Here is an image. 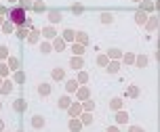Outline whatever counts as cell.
Listing matches in <instances>:
<instances>
[{"label":"cell","mask_w":160,"mask_h":132,"mask_svg":"<svg viewBox=\"0 0 160 132\" xmlns=\"http://www.w3.org/2000/svg\"><path fill=\"white\" fill-rule=\"evenodd\" d=\"M8 21L13 23V25H25V21H28V17H25V11L21 8V6H13L11 8V13H8Z\"/></svg>","instance_id":"1"},{"label":"cell","mask_w":160,"mask_h":132,"mask_svg":"<svg viewBox=\"0 0 160 132\" xmlns=\"http://www.w3.org/2000/svg\"><path fill=\"white\" fill-rule=\"evenodd\" d=\"M51 76H53V80H57V82H61V80L65 78V69H63V67H55Z\"/></svg>","instance_id":"2"},{"label":"cell","mask_w":160,"mask_h":132,"mask_svg":"<svg viewBox=\"0 0 160 132\" xmlns=\"http://www.w3.org/2000/svg\"><path fill=\"white\" fill-rule=\"evenodd\" d=\"M70 65H72V67H74V69H82V65H84V61H82V57H74V59H72V61H70Z\"/></svg>","instance_id":"3"},{"label":"cell","mask_w":160,"mask_h":132,"mask_svg":"<svg viewBox=\"0 0 160 132\" xmlns=\"http://www.w3.org/2000/svg\"><path fill=\"white\" fill-rule=\"evenodd\" d=\"M32 126H34V128H42V126H44V118H42V115H34V118H32Z\"/></svg>","instance_id":"4"},{"label":"cell","mask_w":160,"mask_h":132,"mask_svg":"<svg viewBox=\"0 0 160 132\" xmlns=\"http://www.w3.org/2000/svg\"><path fill=\"white\" fill-rule=\"evenodd\" d=\"M38 94L40 96H48V94H51V86H48V84H40L38 86Z\"/></svg>","instance_id":"5"},{"label":"cell","mask_w":160,"mask_h":132,"mask_svg":"<svg viewBox=\"0 0 160 132\" xmlns=\"http://www.w3.org/2000/svg\"><path fill=\"white\" fill-rule=\"evenodd\" d=\"M105 69H108V74H116V71L120 69V63L112 61V63H108V65H105Z\"/></svg>","instance_id":"6"},{"label":"cell","mask_w":160,"mask_h":132,"mask_svg":"<svg viewBox=\"0 0 160 132\" xmlns=\"http://www.w3.org/2000/svg\"><path fill=\"white\" fill-rule=\"evenodd\" d=\"M68 109H70V115H74V118L82 113V105H72V107H68Z\"/></svg>","instance_id":"7"},{"label":"cell","mask_w":160,"mask_h":132,"mask_svg":"<svg viewBox=\"0 0 160 132\" xmlns=\"http://www.w3.org/2000/svg\"><path fill=\"white\" fill-rule=\"evenodd\" d=\"M55 34H57L55 27H44V30H42V36H44V38H55Z\"/></svg>","instance_id":"8"},{"label":"cell","mask_w":160,"mask_h":132,"mask_svg":"<svg viewBox=\"0 0 160 132\" xmlns=\"http://www.w3.org/2000/svg\"><path fill=\"white\" fill-rule=\"evenodd\" d=\"M76 40H78V44H82V46H84V44L88 42V36H86L84 32H78V34H76Z\"/></svg>","instance_id":"9"},{"label":"cell","mask_w":160,"mask_h":132,"mask_svg":"<svg viewBox=\"0 0 160 132\" xmlns=\"http://www.w3.org/2000/svg\"><path fill=\"white\" fill-rule=\"evenodd\" d=\"M57 105H59V107H61V109H68V107H70V96H61V99H59V103H57Z\"/></svg>","instance_id":"10"},{"label":"cell","mask_w":160,"mask_h":132,"mask_svg":"<svg viewBox=\"0 0 160 132\" xmlns=\"http://www.w3.org/2000/svg\"><path fill=\"white\" fill-rule=\"evenodd\" d=\"M80 128H82V122H80V120H72V122H70V130L78 132Z\"/></svg>","instance_id":"11"},{"label":"cell","mask_w":160,"mask_h":132,"mask_svg":"<svg viewBox=\"0 0 160 132\" xmlns=\"http://www.w3.org/2000/svg\"><path fill=\"white\" fill-rule=\"evenodd\" d=\"M53 46H55V50H63V48H65V40H63V38H57Z\"/></svg>","instance_id":"12"},{"label":"cell","mask_w":160,"mask_h":132,"mask_svg":"<svg viewBox=\"0 0 160 132\" xmlns=\"http://www.w3.org/2000/svg\"><path fill=\"white\" fill-rule=\"evenodd\" d=\"M72 50H74V55H76V57H82L84 46H82V44H74V46H72Z\"/></svg>","instance_id":"13"},{"label":"cell","mask_w":160,"mask_h":132,"mask_svg":"<svg viewBox=\"0 0 160 132\" xmlns=\"http://www.w3.org/2000/svg\"><path fill=\"white\" fill-rule=\"evenodd\" d=\"M13 107H15V109H17V111H23V109H25V101H23V99H17V101H15V105H13Z\"/></svg>","instance_id":"14"},{"label":"cell","mask_w":160,"mask_h":132,"mask_svg":"<svg viewBox=\"0 0 160 132\" xmlns=\"http://www.w3.org/2000/svg\"><path fill=\"white\" fill-rule=\"evenodd\" d=\"M86 80H88V76H86L84 71H78V78H76V82H78V84H86Z\"/></svg>","instance_id":"15"},{"label":"cell","mask_w":160,"mask_h":132,"mask_svg":"<svg viewBox=\"0 0 160 132\" xmlns=\"http://www.w3.org/2000/svg\"><path fill=\"white\" fill-rule=\"evenodd\" d=\"M101 21H103V23H112V21H114V15H112V13H103V15H101Z\"/></svg>","instance_id":"16"},{"label":"cell","mask_w":160,"mask_h":132,"mask_svg":"<svg viewBox=\"0 0 160 132\" xmlns=\"http://www.w3.org/2000/svg\"><path fill=\"white\" fill-rule=\"evenodd\" d=\"M40 50H42L44 55H48V52L53 50V46H51V44H48V42H42V44H40Z\"/></svg>","instance_id":"17"},{"label":"cell","mask_w":160,"mask_h":132,"mask_svg":"<svg viewBox=\"0 0 160 132\" xmlns=\"http://www.w3.org/2000/svg\"><path fill=\"white\" fill-rule=\"evenodd\" d=\"M126 96H139V88L137 86H131L126 90Z\"/></svg>","instance_id":"18"},{"label":"cell","mask_w":160,"mask_h":132,"mask_svg":"<svg viewBox=\"0 0 160 132\" xmlns=\"http://www.w3.org/2000/svg\"><path fill=\"white\" fill-rule=\"evenodd\" d=\"M11 86H13L11 82H2V86H0V92H2V94H6V92H11Z\"/></svg>","instance_id":"19"},{"label":"cell","mask_w":160,"mask_h":132,"mask_svg":"<svg viewBox=\"0 0 160 132\" xmlns=\"http://www.w3.org/2000/svg\"><path fill=\"white\" fill-rule=\"evenodd\" d=\"M110 107H112V109H120V107H122V101H120V99H112V101H110Z\"/></svg>","instance_id":"20"},{"label":"cell","mask_w":160,"mask_h":132,"mask_svg":"<svg viewBox=\"0 0 160 132\" xmlns=\"http://www.w3.org/2000/svg\"><path fill=\"white\" fill-rule=\"evenodd\" d=\"M48 17H51V21H53V23H57V21L61 19V13H59V11H53V13H51Z\"/></svg>","instance_id":"21"},{"label":"cell","mask_w":160,"mask_h":132,"mask_svg":"<svg viewBox=\"0 0 160 132\" xmlns=\"http://www.w3.org/2000/svg\"><path fill=\"white\" fill-rule=\"evenodd\" d=\"M2 32H4V34H11V32H13V23H11V21L2 23Z\"/></svg>","instance_id":"22"},{"label":"cell","mask_w":160,"mask_h":132,"mask_svg":"<svg viewBox=\"0 0 160 132\" xmlns=\"http://www.w3.org/2000/svg\"><path fill=\"white\" fill-rule=\"evenodd\" d=\"M28 40H30V42H38V32H36V30H32V32L28 34Z\"/></svg>","instance_id":"23"},{"label":"cell","mask_w":160,"mask_h":132,"mask_svg":"<svg viewBox=\"0 0 160 132\" xmlns=\"http://www.w3.org/2000/svg\"><path fill=\"white\" fill-rule=\"evenodd\" d=\"M8 67H11V69H17V67H19V61H17L15 57H8Z\"/></svg>","instance_id":"24"},{"label":"cell","mask_w":160,"mask_h":132,"mask_svg":"<svg viewBox=\"0 0 160 132\" xmlns=\"http://www.w3.org/2000/svg\"><path fill=\"white\" fill-rule=\"evenodd\" d=\"M86 96H88V88H80V90H78V99H80V101H84Z\"/></svg>","instance_id":"25"},{"label":"cell","mask_w":160,"mask_h":132,"mask_svg":"<svg viewBox=\"0 0 160 132\" xmlns=\"http://www.w3.org/2000/svg\"><path fill=\"white\" fill-rule=\"evenodd\" d=\"M17 36H19V38H28V27H23V25H21V27L17 30Z\"/></svg>","instance_id":"26"},{"label":"cell","mask_w":160,"mask_h":132,"mask_svg":"<svg viewBox=\"0 0 160 132\" xmlns=\"http://www.w3.org/2000/svg\"><path fill=\"white\" fill-rule=\"evenodd\" d=\"M135 61H137V65H139V67H145V65H148V57H137Z\"/></svg>","instance_id":"27"},{"label":"cell","mask_w":160,"mask_h":132,"mask_svg":"<svg viewBox=\"0 0 160 132\" xmlns=\"http://www.w3.org/2000/svg\"><path fill=\"white\" fill-rule=\"evenodd\" d=\"M108 55H110V57H112V59H114V57H116V59H118L120 55H122V52H120L118 48H110V50H108Z\"/></svg>","instance_id":"28"},{"label":"cell","mask_w":160,"mask_h":132,"mask_svg":"<svg viewBox=\"0 0 160 132\" xmlns=\"http://www.w3.org/2000/svg\"><path fill=\"white\" fill-rule=\"evenodd\" d=\"M76 88H78V82H76V80H70V82H68V90H70V92H74Z\"/></svg>","instance_id":"29"},{"label":"cell","mask_w":160,"mask_h":132,"mask_svg":"<svg viewBox=\"0 0 160 132\" xmlns=\"http://www.w3.org/2000/svg\"><path fill=\"white\" fill-rule=\"evenodd\" d=\"M23 80H25V76H23V71H17V74H15V82H17V84H21Z\"/></svg>","instance_id":"30"},{"label":"cell","mask_w":160,"mask_h":132,"mask_svg":"<svg viewBox=\"0 0 160 132\" xmlns=\"http://www.w3.org/2000/svg\"><path fill=\"white\" fill-rule=\"evenodd\" d=\"M72 38H74V32L72 30H65L63 32V40H72Z\"/></svg>","instance_id":"31"},{"label":"cell","mask_w":160,"mask_h":132,"mask_svg":"<svg viewBox=\"0 0 160 132\" xmlns=\"http://www.w3.org/2000/svg\"><path fill=\"white\" fill-rule=\"evenodd\" d=\"M124 63H135V55H124Z\"/></svg>","instance_id":"32"},{"label":"cell","mask_w":160,"mask_h":132,"mask_svg":"<svg viewBox=\"0 0 160 132\" xmlns=\"http://www.w3.org/2000/svg\"><path fill=\"white\" fill-rule=\"evenodd\" d=\"M141 8H145V11H152V8H154V4H152V2H148V0H145V2H143V4H141Z\"/></svg>","instance_id":"33"},{"label":"cell","mask_w":160,"mask_h":132,"mask_svg":"<svg viewBox=\"0 0 160 132\" xmlns=\"http://www.w3.org/2000/svg\"><path fill=\"white\" fill-rule=\"evenodd\" d=\"M137 23H145V13H137Z\"/></svg>","instance_id":"34"},{"label":"cell","mask_w":160,"mask_h":132,"mask_svg":"<svg viewBox=\"0 0 160 132\" xmlns=\"http://www.w3.org/2000/svg\"><path fill=\"white\" fill-rule=\"evenodd\" d=\"M91 122H93V118H91L88 113H84V115H82V124H91Z\"/></svg>","instance_id":"35"},{"label":"cell","mask_w":160,"mask_h":132,"mask_svg":"<svg viewBox=\"0 0 160 132\" xmlns=\"http://www.w3.org/2000/svg\"><path fill=\"white\" fill-rule=\"evenodd\" d=\"M6 55H8V50H6V46H0V57H2V59H4V57H6Z\"/></svg>","instance_id":"36"},{"label":"cell","mask_w":160,"mask_h":132,"mask_svg":"<svg viewBox=\"0 0 160 132\" xmlns=\"http://www.w3.org/2000/svg\"><path fill=\"white\" fill-rule=\"evenodd\" d=\"M34 8H36V11H44V4H42V2H38V0H36V4H34Z\"/></svg>","instance_id":"37"},{"label":"cell","mask_w":160,"mask_h":132,"mask_svg":"<svg viewBox=\"0 0 160 132\" xmlns=\"http://www.w3.org/2000/svg\"><path fill=\"white\" fill-rule=\"evenodd\" d=\"M118 122H120V124L126 122V113H118Z\"/></svg>","instance_id":"38"},{"label":"cell","mask_w":160,"mask_h":132,"mask_svg":"<svg viewBox=\"0 0 160 132\" xmlns=\"http://www.w3.org/2000/svg\"><path fill=\"white\" fill-rule=\"evenodd\" d=\"M156 23H158V21H156V17H152V21H150V25H148V27H150V30H154V27H156Z\"/></svg>","instance_id":"39"},{"label":"cell","mask_w":160,"mask_h":132,"mask_svg":"<svg viewBox=\"0 0 160 132\" xmlns=\"http://www.w3.org/2000/svg\"><path fill=\"white\" fill-rule=\"evenodd\" d=\"M97 61H99V65H108V57H99Z\"/></svg>","instance_id":"40"},{"label":"cell","mask_w":160,"mask_h":132,"mask_svg":"<svg viewBox=\"0 0 160 132\" xmlns=\"http://www.w3.org/2000/svg\"><path fill=\"white\" fill-rule=\"evenodd\" d=\"M128 132H143V128H139V126H131Z\"/></svg>","instance_id":"41"},{"label":"cell","mask_w":160,"mask_h":132,"mask_svg":"<svg viewBox=\"0 0 160 132\" xmlns=\"http://www.w3.org/2000/svg\"><path fill=\"white\" fill-rule=\"evenodd\" d=\"M72 11H74V13L78 15V13H82V6H78V4H74V6H72Z\"/></svg>","instance_id":"42"},{"label":"cell","mask_w":160,"mask_h":132,"mask_svg":"<svg viewBox=\"0 0 160 132\" xmlns=\"http://www.w3.org/2000/svg\"><path fill=\"white\" fill-rule=\"evenodd\" d=\"M84 109H88V111H91V109H93V103H91V101H86V103H84Z\"/></svg>","instance_id":"43"},{"label":"cell","mask_w":160,"mask_h":132,"mask_svg":"<svg viewBox=\"0 0 160 132\" xmlns=\"http://www.w3.org/2000/svg\"><path fill=\"white\" fill-rule=\"evenodd\" d=\"M0 76H6V67L4 65H0Z\"/></svg>","instance_id":"44"},{"label":"cell","mask_w":160,"mask_h":132,"mask_svg":"<svg viewBox=\"0 0 160 132\" xmlns=\"http://www.w3.org/2000/svg\"><path fill=\"white\" fill-rule=\"evenodd\" d=\"M108 132H120V130L116 128V126H110V128H108Z\"/></svg>","instance_id":"45"},{"label":"cell","mask_w":160,"mask_h":132,"mask_svg":"<svg viewBox=\"0 0 160 132\" xmlns=\"http://www.w3.org/2000/svg\"><path fill=\"white\" fill-rule=\"evenodd\" d=\"M2 128H4V124H2V120H0V132H2Z\"/></svg>","instance_id":"46"},{"label":"cell","mask_w":160,"mask_h":132,"mask_svg":"<svg viewBox=\"0 0 160 132\" xmlns=\"http://www.w3.org/2000/svg\"><path fill=\"white\" fill-rule=\"evenodd\" d=\"M2 23H4V21H2V17H0V25H2Z\"/></svg>","instance_id":"47"},{"label":"cell","mask_w":160,"mask_h":132,"mask_svg":"<svg viewBox=\"0 0 160 132\" xmlns=\"http://www.w3.org/2000/svg\"><path fill=\"white\" fill-rule=\"evenodd\" d=\"M8 2H17V0H8Z\"/></svg>","instance_id":"48"},{"label":"cell","mask_w":160,"mask_h":132,"mask_svg":"<svg viewBox=\"0 0 160 132\" xmlns=\"http://www.w3.org/2000/svg\"><path fill=\"white\" fill-rule=\"evenodd\" d=\"M0 86H2V78H0Z\"/></svg>","instance_id":"49"},{"label":"cell","mask_w":160,"mask_h":132,"mask_svg":"<svg viewBox=\"0 0 160 132\" xmlns=\"http://www.w3.org/2000/svg\"><path fill=\"white\" fill-rule=\"evenodd\" d=\"M133 2H139V0H133Z\"/></svg>","instance_id":"50"},{"label":"cell","mask_w":160,"mask_h":132,"mask_svg":"<svg viewBox=\"0 0 160 132\" xmlns=\"http://www.w3.org/2000/svg\"><path fill=\"white\" fill-rule=\"evenodd\" d=\"M0 109H2V103H0Z\"/></svg>","instance_id":"51"}]
</instances>
